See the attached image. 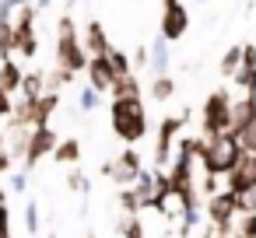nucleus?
<instances>
[{"label":"nucleus","instance_id":"obj_25","mask_svg":"<svg viewBox=\"0 0 256 238\" xmlns=\"http://www.w3.org/2000/svg\"><path fill=\"white\" fill-rule=\"evenodd\" d=\"M74 77H78V74H70V70H64V67H53V70L46 74V91H60V88H67V84H74Z\"/></svg>","mask_w":256,"mask_h":238},{"label":"nucleus","instance_id":"obj_37","mask_svg":"<svg viewBox=\"0 0 256 238\" xmlns=\"http://www.w3.org/2000/svg\"><path fill=\"white\" fill-rule=\"evenodd\" d=\"M11 165H14V158L8 154V147H0V175H8V172H11Z\"/></svg>","mask_w":256,"mask_h":238},{"label":"nucleus","instance_id":"obj_35","mask_svg":"<svg viewBox=\"0 0 256 238\" xmlns=\"http://www.w3.org/2000/svg\"><path fill=\"white\" fill-rule=\"evenodd\" d=\"M210 193H218V175H207L204 172V179H200V200L210 196Z\"/></svg>","mask_w":256,"mask_h":238},{"label":"nucleus","instance_id":"obj_32","mask_svg":"<svg viewBox=\"0 0 256 238\" xmlns=\"http://www.w3.org/2000/svg\"><path fill=\"white\" fill-rule=\"evenodd\" d=\"M67 189H74V193H81V196H88V189H92V182L81 175V172H67Z\"/></svg>","mask_w":256,"mask_h":238},{"label":"nucleus","instance_id":"obj_39","mask_svg":"<svg viewBox=\"0 0 256 238\" xmlns=\"http://www.w3.org/2000/svg\"><path fill=\"white\" fill-rule=\"evenodd\" d=\"M22 4H32V0H11V7H14V11H18Z\"/></svg>","mask_w":256,"mask_h":238},{"label":"nucleus","instance_id":"obj_31","mask_svg":"<svg viewBox=\"0 0 256 238\" xmlns=\"http://www.w3.org/2000/svg\"><path fill=\"white\" fill-rule=\"evenodd\" d=\"M25 231L39 235V203L36 200H25Z\"/></svg>","mask_w":256,"mask_h":238},{"label":"nucleus","instance_id":"obj_19","mask_svg":"<svg viewBox=\"0 0 256 238\" xmlns=\"http://www.w3.org/2000/svg\"><path fill=\"white\" fill-rule=\"evenodd\" d=\"M53 161H56V165H78V161H81V140H78V137L56 140V147H53Z\"/></svg>","mask_w":256,"mask_h":238},{"label":"nucleus","instance_id":"obj_46","mask_svg":"<svg viewBox=\"0 0 256 238\" xmlns=\"http://www.w3.org/2000/svg\"><path fill=\"white\" fill-rule=\"evenodd\" d=\"M50 238H56V235H50Z\"/></svg>","mask_w":256,"mask_h":238},{"label":"nucleus","instance_id":"obj_1","mask_svg":"<svg viewBox=\"0 0 256 238\" xmlns=\"http://www.w3.org/2000/svg\"><path fill=\"white\" fill-rule=\"evenodd\" d=\"M109 126H112V133L123 144H140L148 137V109H144V98L140 95H134V98H112Z\"/></svg>","mask_w":256,"mask_h":238},{"label":"nucleus","instance_id":"obj_15","mask_svg":"<svg viewBox=\"0 0 256 238\" xmlns=\"http://www.w3.org/2000/svg\"><path fill=\"white\" fill-rule=\"evenodd\" d=\"M168 67H172L168 42H165L162 35H154V39H151V46H148V70H151V77H165V74H168Z\"/></svg>","mask_w":256,"mask_h":238},{"label":"nucleus","instance_id":"obj_17","mask_svg":"<svg viewBox=\"0 0 256 238\" xmlns=\"http://www.w3.org/2000/svg\"><path fill=\"white\" fill-rule=\"evenodd\" d=\"M56 109H60V95L56 91H42L32 102V126H50V119H53Z\"/></svg>","mask_w":256,"mask_h":238},{"label":"nucleus","instance_id":"obj_6","mask_svg":"<svg viewBox=\"0 0 256 238\" xmlns=\"http://www.w3.org/2000/svg\"><path fill=\"white\" fill-rule=\"evenodd\" d=\"M140 168H144V158L137 154V147H123L112 161L102 165V175H109L116 186H134L137 175H140Z\"/></svg>","mask_w":256,"mask_h":238},{"label":"nucleus","instance_id":"obj_14","mask_svg":"<svg viewBox=\"0 0 256 238\" xmlns=\"http://www.w3.org/2000/svg\"><path fill=\"white\" fill-rule=\"evenodd\" d=\"M81 46H84V53L88 56H106L109 53V35H106V25L98 21V18H92L88 25H84V35H81Z\"/></svg>","mask_w":256,"mask_h":238},{"label":"nucleus","instance_id":"obj_27","mask_svg":"<svg viewBox=\"0 0 256 238\" xmlns=\"http://www.w3.org/2000/svg\"><path fill=\"white\" fill-rule=\"evenodd\" d=\"M14 56V32L11 21H0V60H11Z\"/></svg>","mask_w":256,"mask_h":238},{"label":"nucleus","instance_id":"obj_18","mask_svg":"<svg viewBox=\"0 0 256 238\" xmlns=\"http://www.w3.org/2000/svg\"><path fill=\"white\" fill-rule=\"evenodd\" d=\"M22 77H25V70L18 67V60H0V88H4L8 95H18Z\"/></svg>","mask_w":256,"mask_h":238},{"label":"nucleus","instance_id":"obj_33","mask_svg":"<svg viewBox=\"0 0 256 238\" xmlns=\"http://www.w3.org/2000/svg\"><path fill=\"white\" fill-rule=\"evenodd\" d=\"M238 214H256V186L238 193Z\"/></svg>","mask_w":256,"mask_h":238},{"label":"nucleus","instance_id":"obj_4","mask_svg":"<svg viewBox=\"0 0 256 238\" xmlns=\"http://www.w3.org/2000/svg\"><path fill=\"white\" fill-rule=\"evenodd\" d=\"M11 32H14V53L32 60L39 53V32H36V4H22L11 14Z\"/></svg>","mask_w":256,"mask_h":238},{"label":"nucleus","instance_id":"obj_44","mask_svg":"<svg viewBox=\"0 0 256 238\" xmlns=\"http://www.w3.org/2000/svg\"><path fill=\"white\" fill-rule=\"evenodd\" d=\"M196 4H207V0H196Z\"/></svg>","mask_w":256,"mask_h":238},{"label":"nucleus","instance_id":"obj_3","mask_svg":"<svg viewBox=\"0 0 256 238\" xmlns=\"http://www.w3.org/2000/svg\"><path fill=\"white\" fill-rule=\"evenodd\" d=\"M84 63H88V53H84V46H81V32H78L74 18L64 14V18L56 21V67L70 70V74H81Z\"/></svg>","mask_w":256,"mask_h":238},{"label":"nucleus","instance_id":"obj_24","mask_svg":"<svg viewBox=\"0 0 256 238\" xmlns=\"http://www.w3.org/2000/svg\"><path fill=\"white\" fill-rule=\"evenodd\" d=\"M106 60H109V67H112V74H116V77H123V74H130V70H134V67H130V56H126L123 49H116V46H109Z\"/></svg>","mask_w":256,"mask_h":238},{"label":"nucleus","instance_id":"obj_45","mask_svg":"<svg viewBox=\"0 0 256 238\" xmlns=\"http://www.w3.org/2000/svg\"><path fill=\"white\" fill-rule=\"evenodd\" d=\"M70 4H78V0H70Z\"/></svg>","mask_w":256,"mask_h":238},{"label":"nucleus","instance_id":"obj_40","mask_svg":"<svg viewBox=\"0 0 256 238\" xmlns=\"http://www.w3.org/2000/svg\"><path fill=\"white\" fill-rule=\"evenodd\" d=\"M0 203H8V189L4 186H0Z\"/></svg>","mask_w":256,"mask_h":238},{"label":"nucleus","instance_id":"obj_36","mask_svg":"<svg viewBox=\"0 0 256 238\" xmlns=\"http://www.w3.org/2000/svg\"><path fill=\"white\" fill-rule=\"evenodd\" d=\"M11 109H14V95H8L4 88H0V119H8Z\"/></svg>","mask_w":256,"mask_h":238},{"label":"nucleus","instance_id":"obj_11","mask_svg":"<svg viewBox=\"0 0 256 238\" xmlns=\"http://www.w3.org/2000/svg\"><path fill=\"white\" fill-rule=\"evenodd\" d=\"M224 179V189L228 193H246V189H252L256 186V154H242L238 161H235V168L228 172V175H221Z\"/></svg>","mask_w":256,"mask_h":238},{"label":"nucleus","instance_id":"obj_20","mask_svg":"<svg viewBox=\"0 0 256 238\" xmlns=\"http://www.w3.org/2000/svg\"><path fill=\"white\" fill-rule=\"evenodd\" d=\"M18 91H22V98H39V95L46 91V74H42V70H25Z\"/></svg>","mask_w":256,"mask_h":238},{"label":"nucleus","instance_id":"obj_16","mask_svg":"<svg viewBox=\"0 0 256 238\" xmlns=\"http://www.w3.org/2000/svg\"><path fill=\"white\" fill-rule=\"evenodd\" d=\"M84 70H88V81H92V88H95L98 95H102V91H109V88H112V81H116V74H112V67H109V60H106V56H88Z\"/></svg>","mask_w":256,"mask_h":238},{"label":"nucleus","instance_id":"obj_21","mask_svg":"<svg viewBox=\"0 0 256 238\" xmlns=\"http://www.w3.org/2000/svg\"><path fill=\"white\" fill-rule=\"evenodd\" d=\"M109 91H112V98H134V95H140V81H137V77H134V70H130V74L116 77Z\"/></svg>","mask_w":256,"mask_h":238},{"label":"nucleus","instance_id":"obj_29","mask_svg":"<svg viewBox=\"0 0 256 238\" xmlns=\"http://www.w3.org/2000/svg\"><path fill=\"white\" fill-rule=\"evenodd\" d=\"M98 102H102V95H98L92 84H88V88H81V95H78V109H81V112H95V109H98Z\"/></svg>","mask_w":256,"mask_h":238},{"label":"nucleus","instance_id":"obj_5","mask_svg":"<svg viewBox=\"0 0 256 238\" xmlns=\"http://www.w3.org/2000/svg\"><path fill=\"white\" fill-rule=\"evenodd\" d=\"M228 109H232V95L224 88L210 91L204 109H200V130L204 137H218V133H228Z\"/></svg>","mask_w":256,"mask_h":238},{"label":"nucleus","instance_id":"obj_2","mask_svg":"<svg viewBox=\"0 0 256 238\" xmlns=\"http://www.w3.org/2000/svg\"><path fill=\"white\" fill-rule=\"evenodd\" d=\"M242 158V144L235 133H218V137H207L196 151V165L207 172V175H228L235 168V161Z\"/></svg>","mask_w":256,"mask_h":238},{"label":"nucleus","instance_id":"obj_34","mask_svg":"<svg viewBox=\"0 0 256 238\" xmlns=\"http://www.w3.org/2000/svg\"><path fill=\"white\" fill-rule=\"evenodd\" d=\"M28 189V172H11V193H25Z\"/></svg>","mask_w":256,"mask_h":238},{"label":"nucleus","instance_id":"obj_7","mask_svg":"<svg viewBox=\"0 0 256 238\" xmlns=\"http://www.w3.org/2000/svg\"><path fill=\"white\" fill-rule=\"evenodd\" d=\"M56 130L53 126H32L28 130V144H25V154H22V161H25V172H32L42 158H50L53 154V147H56Z\"/></svg>","mask_w":256,"mask_h":238},{"label":"nucleus","instance_id":"obj_47","mask_svg":"<svg viewBox=\"0 0 256 238\" xmlns=\"http://www.w3.org/2000/svg\"><path fill=\"white\" fill-rule=\"evenodd\" d=\"M88 238H95V235H88Z\"/></svg>","mask_w":256,"mask_h":238},{"label":"nucleus","instance_id":"obj_28","mask_svg":"<svg viewBox=\"0 0 256 238\" xmlns=\"http://www.w3.org/2000/svg\"><path fill=\"white\" fill-rule=\"evenodd\" d=\"M238 60H242V46L235 42V46H228V49H224V56H221V74H224V77H232V74H235V67H238Z\"/></svg>","mask_w":256,"mask_h":238},{"label":"nucleus","instance_id":"obj_12","mask_svg":"<svg viewBox=\"0 0 256 238\" xmlns=\"http://www.w3.org/2000/svg\"><path fill=\"white\" fill-rule=\"evenodd\" d=\"M232 81H235V88H246V95H256V46L252 42L242 46V60L235 67Z\"/></svg>","mask_w":256,"mask_h":238},{"label":"nucleus","instance_id":"obj_38","mask_svg":"<svg viewBox=\"0 0 256 238\" xmlns=\"http://www.w3.org/2000/svg\"><path fill=\"white\" fill-rule=\"evenodd\" d=\"M130 67H148V46H140L137 53H134V63Z\"/></svg>","mask_w":256,"mask_h":238},{"label":"nucleus","instance_id":"obj_9","mask_svg":"<svg viewBox=\"0 0 256 238\" xmlns=\"http://www.w3.org/2000/svg\"><path fill=\"white\" fill-rule=\"evenodd\" d=\"M162 4H165V11H162V28H158V35L172 46V42H179V39L186 35V28H190V11H186L182 0H162Z\"/></svg>","mask_w":256,"mask_h":238},{"label":"nucleus","instance_id":"obj_8","mask_svg":"<svg viewBox=\"0 0 256 238\" xmlns=\"http://www.w3.org/2000/svg\"><path fill=\"white\" fill-rule=\"evenodd\" d=\"M200 207H204V217H207L210 224H232V221H235V214H238V193L218 189V193L204 196V200H200Z\"/></svg>","mask_w":256,"mask_h":238},{"label":"nucleus","instance_id":"obj_26","mask_svg":"<svg viewBox=\"0 0 256 238\" xmlns=\"http://www.w3.org/2000/svg\"><path fill=\"white\" fill-rule=\"evenodd\" d=\"M120 207H123V214L126 217H134V214H140V200H137V189L134 186H120Z\"/></svg>","mask_w":256,"mask_h":238},{"label":"nucleus","instance_id":"obj_42","mask_svg":"<svg viewBox=\"0 0 256 238\" xmlns=\"http://www.w3.org/2000/svg\"><path fill=\"white\" fill-rule=\"evenodd\" d=\"M46 4H53V0H36V7H46Z\"/></svg>","mask_w":256,"mask_h":238},{"label":"nucleus","instance_id":"obj_22","mask_svg":"<svg viewBox=\"0 0 256 238\" xmlns=\"http://www.w3.org/2000/svg\"><path fill=\"white\" fill-rule=\"evenodd\" d=\"M148 91H151L154 102H168V98L176 95V81H172L168 74H165V77H151V88H148Z\"/></svg>","mask_w":256,"mask_h":238},{"label":"nucleus","instance_id":"obj_10","mask_svg":"<svg viewBox=\"0 0 256 238\" xmlns=\"http://www.w3.org/2000/svg\"><path fill=\"white\" fill-rule=\"evenodd\" d=\"M186 116H190V112H182V116H165V119L158 123L154 168H165V165L172 161V147H176V137H179V130H182V123H186Z\"/></svg>","mask_w":256,"mask_h":238},{"label":"nucleus","instance_id":"obj_13","mask_svg":"<svg viewBox=\"0 0 256 238\" xmlns=\"http://www.w3.org/2000/svg\"><path fill=\"white\" fill-rule=\"evenodd\" d=\"M256 119V95H246V98H235L232 109H228V133H242L249 123Z\"/></svg>","mask_w":256,"mask_h":238},{"label":"nucleus","instance_id":"obj_23","mask_svg":"<svg viewBox=\"0 0 256 238\" xmlns=\"http://www.w3.org/2000/svg\"><path fill=\"white\" fill-rule=\"evenodd\" d=\"M232 231L235 238H256V214H235Z\"/></svg>","mask_w":256,"mask_h":238},{"label":"nucleus","instance_id":"obj_30","mask_svg":"<svg viewBox=\"0 0 256 238\" xmlns=\"http://www.w3.org/2000/svg\"><path fill=\"white\" fill-rule=\"evenodd\" d=\"M123 238H144V228H140V221H137V214L134 217H126L123 214V221H120V228H116Z\"/></svg>","mask_w":256,"mask_h":238},{"label":"nucleus","instance_id":"obj_43","mask_svg":"<svg viewBox=\"0 0 256 238\" xmlns=\"http://www.w3.org/2000/svg\"><path fill=\"white\" fill-rule=\"evenodd\" d=\"M0 147H4V130H0Z\"/></svg>","mask_w":256,"mask_h":238},{"label":"nucleus","instance_id":"obj_41","mask_svg":"<svg viewBox=\"0 0 256 238\" xmlns=\"http://www.w3.org/2000/svg\"><path fill=\"white\" fill-rule=\"evenodd\" d=\"M0 238H11V228H0Z\"/></svg>","mask_w":256,"mask_h":238}]
</instances>
